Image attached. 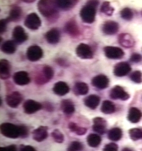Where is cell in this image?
<instances>
[{"instance_id":"obj_1","label":"cell","mask_w":142,"mask_h":151,"mask_svg":"<svg viewBox=\"0 0 142 151\" xmlns=\"http://www.w3.org/2000/svg\"><path fill=\"white\" fill-rule=\"evenodd\" d=\"M38 8L42 15L50 21L56 20L58 17L59 13L56 1H40L38 4Z\"/></svg>"},{"instance_id":"obj_2","label":"cell","mask_w":142,"mask_h":151,"mask_svg":"<svg viewBox=\"0 0 142 151\" xmlns=\"http://www.w3.org/2000/svg\"><path fill=\"white\" fill-rule=\"evenodd\" d=\"M1 132L6 137L16 139L19 137H26L28 129L23 125L18 126L10 123H4L1 125Z\"/></svg>"},{"instance_id":"obj_3","label":"cell","mask_w":142,"mask_h":151,"mask_svg":"<svg viewBox=\"0 0 142 151\" xmlns=\"http://www.w3.org/2000/svg\"><path fill=\"white\" fill-rule=\"evenodd\" d=\"M98 5L99 2L97 1H90L82 8L80 11V16L83 22L88 24L94 22Z\"/></svg>"},{"instance_id":"obj_4","label":"cell","mask_w":142,"mask_h":151,"mask_svg":"<svg viewBox=\"0 0 142 151\" xmlns=\"http://www.w3.org/2000/svg\"><path fill=\"white\" fill-rule=\"evenodd\" d=\"M41 20L38 16L35 13L28 15L24 21V25L28 29L36 30L41 26Z\"/></svg>"},{"instance_id":"obj_5","label":"cell","mask_w":142,"mask_h":151,"mask_svg":"<svg viewBox=\"0 0 142 151\" xmlns=\"http://www.w3.org/2000/svg\"><path fill=\"white\" fill-rule=\"evenodd\" d=\"M76 54L80 58L87 60L92 59L93 58V52L92 48L88 45L85 43H80L76 47Z\"/></svg>"},{"instance_id":"obj_6","label":"cell","mask_w":142,"mask_h":151,"mask_svg":"<svg viewBox=\"0 0 142 151\" xmlns=\"http://www.w3.org/2000/svg\"><path fill=\"white\" fill-rule=\"evenodd\" d=\"M104 52L105 55L109 59L118 60L125 55L123 50L118 47L107 46L104 47Z\"/></svg>"},{"instance_id":"obj_7","label":"cell","mask_w":142,"mask_h":151,"mask_svg":"<svg viewBox=\"0 0 142 151\" xmlns=\"http://www.w3.org/2000/svg\"><path fill=\"white\" fill-rule=\"evenodd\" d=\"M43 55V51L42 48L38 45H32L28 48L26 56L28 60L31 62H36L42 58Z\"/></svg>"},{"instance_id":"obj_8","label":"cell","mask_w":142,"mask_h":151,"mask_svg":"<svg viewBox=\"0 0 142 151\" xmlns=\"http://www.w3.org/2000/svg\"><path fill=\"white\" fill-rule=\"evenodd\" d=\"M110 97L113 99H120L123 101L128 100L130 96L123 88L120 86H115L110 92Z\"/></svg>"},{"instance_id":"obj_9","label":"cell","mask_w":142,"mask_h":151,"mask_svg":"<svg viewBox=\"0 0 142 151\" xmlns=\"http://www.w3.org/2000/svg\"><path fill=\"white\" fill-rule=\"evenodd\" d=\"M131 67L128 63L120 62L115 65L113 73L117 77H121L128 75L131 71Z\"/></svg>"},{"instance_id":"obj_10","label":"cell","mask_w":142,"mask_h":151,"mask_svg":"<svg viewBox=\"0 0 142 151\" xmlns=\"http://www.w3.org/2000/svg\"><path fill=\"white\" fill-rule=\"evenodd\" d=\"M22 96L21 94L15 91L8 95L6 98V101L8 106L12 108H16L22 100Z\"/></svg>"},{"instance_id":"obj_11","label":"cell","mask_w":142,"mask_h":151,"mask_svg":"<svg viewBox=\"0 0 142 151\" xmlns=\"http://www.w3.org/2000/svg\"><path fill=\"white\" fill-rule=\"evenodd\" d=\"M64 30L65 32L72 37H76L80 35V29L74 19H71L66 22Z\"/></svg>"},{"instance_id":"obj_12","label":"cell","mask_w":142,"mask_h":151,"mask_svg":"<svg viewBox=\"0 0 142 151\" xmlns=\"http://www.w3.org/2000/svg\"><path fill=\"white\" fill-rule=\"evenodd\" d=\"M24 111L26 114H30L35 113L42 108L41 104L33 100H28L23 105Z\"/></svg>"},{"instance_id":"obj_13","label":"cell","mask_w":142,"mask_h":151,"mask_svg":"<svg viewBox=\"0 0 142 151\" xmlns=\"http://www.w3.org/2000/svg\"><path fill=\"white\" fill-rule=\"evenodd\" d=\"M12 35L16 43H23L28 38V35L21 26H17L14 28Z\"/></svg>"},{"instance_id":"obj_14","label":"cell","mask_w":142,"mask_h":151,"mask_svg":"<svg viewBox=\"0 0 142 151\" xmlns=\"http://www.w3.org/2000/svg\"><path fill=\"white\" fill-rule=\"evenodd\" d=\"M109 80L107 77L104 75H99L92 79L93 86L99 89H104L109 85Z\"/></svg>"},{"instance_id":"obj_15","label":"cell","mask_w":142,"mask_h":151,"mask_svg":"<svg viewBox=\"0 0 142 151\" xmlns=\"http://www.w3.org/2000/svg\"><path fill=\"white\" fill-rule=\"evenodd\" d=\"M102 30L103 32L106 35H114L118 32L119 25L113 21H107L103 25Z\"/></svg>"},{"instance_id":"obj_16","label":"cell","mask_w":142,"mask_h":151,"mask_svg":"<svg viewBox=\"0 0 142 151\" xmlns=\"http://www.w3.org/2000/svg\"><path fill=\"white\" fill-rule=\"evenodd\" d=\"M118 42L125 48H131L134 46L135 41L133 36L128 33H122L118 36Z\"/></svg>"},{"instance_id":"obj_17","label":"cell","mask_w":142,"mask_h":151,"mask_svg":"<svg viewBox=\"0 0 142 151\" xmlns=\"http://www.w3.org/2000/svg\"><path fill=\"white\" fill-rule=\"evenodd\" d=\"M93 129L95 132L101 134L105 133L107 127L106 120L100 117H97L93 119Z\"/></svg>"},{"instance_id":"obj_18","label":"cell","mask_w":142,"mask_h":151,"mask_svg":"<svg viewBox=\"0 0 142 151\" xmlns=\"http://www.w3.org/2000/svg\"><path fill=\"white\" fill-rule=\"evenodd\" d=\"M13 81L16 84L23 86L30 82V78L28 73L25 71H19L14 74Z\"/></svg>"},{"instance_id":"obj_19","label":"cell","mask_w":142,"mask_h":151,"mask_svg":"<svg viewBox=\"0 0 142 151\" xmlns=\"http://www.w3.org/2000/svg\"><path fill=\"white\" fill-rule=\"evenodd\" d=\"M11 65L8 60L3 59L0 61V77L2 80L9 79L10 77Z\"/></svg>"},{"instance_id":"obj_20","label":"cell","mask_w":142,"mask_h":151,"mask_svg":"<svg viewBox=\"0 0 142 151\" xmlns=\"http://www.w3.org/2000/svg\"><path fill=\"white\" fill-rule=\"evenodd\" d=\"M48 127L41 126L36 129L33 132V139L38 142L43 141L48 137Z\"/></svg>"},{"instance_id":"obj_21","label":"cell","mask_w":142,"mask_h":151,"mask_svg":"<svg viewBox=\"0 0 142 151\" xmlns=\"http://www.w3.org/2000/svg\"><path fill=\"white\" fill-rule=\"evenodd\" d=\"M45 38L49 43L56 44L60 40V33L57 29L53 28L46 33Z\"/></svg>"},{"instance_id":"obj_22","label":"cell","mask_w":142,"mask_h":151,"mask_svg":"<svg viewBox=\"0 0 142 151\" xmlns=\"http://www.w3.org/2000/svg\"><path fill=\"white\" fill-rule=\"evenodd\" d=\"M22 9L17 5H13L11 7L9 15L7 19L9 22H17L21 18Z\"/></svg>"},{"instance_id":"obj_23","label":"cell","mask_w":142,"mask_h":151,"mask_svg":"<svg viewBox=\"0 0 142 151\" xmlns=\"http://www.w3.org/2000/svg\"><path fill=\"white\" fill-rule=\"evenodd\" d=\"M53 92L58 96H64L70 91V88L66 83L59 81L54 85Z\"/></svg>"},{"instance_id":"obj_24","label":"cell","mask_w":142,"mask_h":151,"mask_svg":"<svg viewBox=\"0 0 142 151\" xmlns=\"http://www.w3.org/2000/svg\"><path fill=\"white\" fill-rule=\"evenodd\" d=\"M142 113L140 110L136 107H131L128 111V119L132 123L136 124L140 122L142 118Z\"/></svg>"},{"instance_id":"obj_25","label":"cell","mask_w":142,"mask_h":151,"mask_svg":"<svg viewBox=\"0 0 142 151\" xmlns=\"http://www.w3.org/2000/svg\"><path fill=\"white\" fill-rule=\"evenodd\" d=\"M100 102V98L96 95H91L85 98L84 103L86 106L91 109H95Z\"/></svg>"},{"instance_id":"obj_26","label":"cell","mask_w":142,"mask_h":151,"mask_svg":"<svg viewBox=\"0 0 142 151\" xmlns=\"http://www.w3.org/2000/svg\"><path fill=\"white\" fill-rule=\"evenodd\" d=\"M63 112L66 115L72 114L75 111V105L70 100H63L61 104Z\"/></svg>"},{"instance_id":"obj_27","label":"cell","mask_w":142,"mask_h":151,"mask_svg":"<svg viewBox=\"0 0 142 151\" xmlns=\"http://www.w3.org/2000/svg\"><path fill=\"white\" fill-rule=\"evenodd\" d=\"M56 2L58 8L64 10H69L75 7L78 1L75 0H59Z\"/></svg>"},{"instance_id":"obj_28","label":"cell","mask_w":142,"mask_h":151,"mask_svg":"<svg viewBox=\"0 0 142 151\" xmlns=\"http://www.w3.org/2000/svg\"><path fill=\"white\" fill-rule=\"evenodd\" d=\"M88 86L84 82H78L75 84L73 91L75 94L78 95H85L88 92Z\"/></svg>"},{"instance_id":"obj_29","label":"cell","mask_w":142,"mask_h":151,"mask_svg":"<svg viewBox=\"0 0 142 151\" xmlns=\"http://www.w3.org/2000/svg\"><path fill=\"white\" fill-rule=\"evenodd\" d=\"M1 50L4 53L13 54L16 51V43L12 40H8L2 44Z\"/></svg>"},{"instance_id":"obj_30","label":"cell","mask_w":142,"mask_h":151,"mask_svg":"<svg viewBox=\"0 0 142 151\" xmlns=\"http://www.w3.org/2000/svg\"><path fill=\"white\" fill-rule=\"evenodd\" d=\"M115 109V106L113 102L109 100H105L103 102L101 110L104 114H110L114 113Z\"/></svg>"},{"instance_id":"obj_31","label":"cell","mask_w":142,"mask_h":151,"mask_svg":"<svg viewBox=\"0 0 142 151\" xmlns=\"http://www.w3.org/2000/svg\"><path fill=\"white\" fill-rule=\"evenodd\" d=\"M122 136V131L119 127H114L110 129L108 134L109 139L113 141H118Z\"/></svg>"},{"instance_id":"obj_32","label":"cell","mask_w":142,"mask_h":151,"mask_svg":"<svg viewBox=\"0 0 142 151\" xmlns=\"http://www.w3.org/2000/svg\"><path fill=\"white\" fill-rule=\"evenodd\" d=\"M87 142L92 148H96L100 145L101 142V138L97 134H92L87 137Z\"/></svg>"},{"instance_id":"obj_33","label":"cell","mask_w":142,"mask_h":151,"mask_svg":"<svg viewBox=\"0 0 142 151\" xmlns=\"http://www.w3.org/2000/svg\"><path fill=\"white\" fill-rule=\"evenodd\" d=\"M68 128L71 132H75L78 136H83L87 132V129L78 127L74 122H70L68 124Z\"/></svg>"},{"instance_id":"obj_34","label":"cell","mask_w":142,"mask_h":151,"mask_svg":"<svg viewBox=\"0 0 142 151\" xmlns=\"http://www.w3.org/2000/svg\"><path fill=\"white\" fill-rule=\"evenodd\" d=\"M129 135L133 141H138L142 139V128H133L129 131Z\"/></svg>"},{"instance_id":"obj_35","label":"cell","mask_w":142,"mask_h":151,"mask_svg":"<svg viewBox=\"0 0 142 151\" xmlns=\"http://www.w3.org/2000/svg\"><path fill=\"white\" fill-rule=\"evenodd\" d=\"M101 12L106 15H112L114 9L111 6L110 2H104L101 7Z\"/></svg>"},{"instance_id":"obj_36","label":"cell","mask_w":142,"mask_h":151,"mask_svg":"<svg viewBox=\"0 0 142 151\" xmlns=\"http://www.w3.org/2000/svg\"><path fill=\"white\" fill-rule=\"evenodd\" d=\"M120 15L122 19L127 21H130L133 19V12L131 9L128 8H125L120 12Z\"/></svg>"},{"instance_id":"obj_37","label":"cell","mask_w":142,"mask_h":151,"mask_svg":"<svg viewBox=\"0 0 142 151\" xmlns=\"http://www.w3.org/2000/svg\"><path fill=\"white\" fill-rule=\"evenodd\" d=\"M52 137L54 141L58 143H62L64 139V135L58 129H55L52 132Z\"/></svg>"},{"instance_id":"obj_38","label":"cell","mask_w":142,"mask_h":151,"mask_svg":"<svg viewBox=\"0 0 142 151\" xmlns=\"http://www.w3.org/2000/svg\"><path fill=\"white\" fill-rule=\"evenodd\" d=\"M130 79L135 83H142V72L140 70H135L130 75Z\"/></svg>"},{"instance_id":"obj_39","label":"cell","mask_w":142,"mask_h":151,"mask_svg":"<svg viewBox=\"0 0 142 151\" xmlns=\"http://www.w3.org/2000/svg\"><path fill=\"white\" fill-rule=\"evenodd\" d=\"M83 149V146L82 143L74 141L71 142L67 149V151H81Z\"/></svg>"},{"instance_id":"obj_40","label":"cell","mask_w":142,"mask_h":151,"mask_svg":"<svg viewBox=\"0 0 142 151\" xmlns=\"http://www.w3.org/2000/svg\"><path fill=\"white\" fill-rule=\"evenodd\" d=\"M42 69L43 72L45 73L47 79H48L49 81H50L54 76V70L49 65H45Z\"/></svg>"},{"instance_id":"obj_41","label":"cell","mask_w":142,"mask_h":151,"mask_svg":"<svg viewBox=\"0 0 142 151\" xmlns=\"http://www.w3.org/2000/svg\"><path fill=\"white\" fill-rule=\"evenodd\" d=\"M118 147L115 143H109L105 146L103 151H118Z\"/></svg>"},{"instance_id":"obj_42","label":"cell","mask_w":142,"mask_h":151,"mask_svg":"<svg viewBox=\"0 0 142 151\" xmlns=\"http://www.w3.org/2000/svg\"><path fill=\"white\" fill-rule=\"evenodd\" d=\"M142 60V55L139 53H134L130 57V61L135 63H138Z\"/></svg>"},{"instance_id":"obj_43","label":"cell","mask_w":142,"mask_h":151,"mask_svg":"<svg viewBox=\"0 0 142 151\" xmlns=\"http://www.w3.org/2000/svg\"><path fill=\"white\" fill-rule=\"evenodd\" d=\"M9 21L6 19H2L0 22V32L1 34L5 32L7 29V24Z\"/></svg>"},{"instance_id":"obj_44","label":"cell","mask_w":142,"mask_h":151,"mask_svg":"<svg viewBox=\"0 0 142 151\" xmlns=\"http://www.w3.org/2000/svg\"><path fill=\"white\" fill-rule=\"evenodd\" d=\"M0 151H17V149L15 145H11L6 147H1Z\"/></svg>"},{"instance_id":"obj_45","label":"cell","mask_w":142,"mask_h":151,"mask_svg":"<svg viewBox=\"0 0 142 151\" xmlns=\"http://www.w3.org/2000/svg\"><path fill=\"white\" fill-rule=\"evenodd\" d=\"M20 151H36L35 148L30 146H24L21 148Z\"/></svg>"},{"instance_id":"obj_46","label":"cell","mask_w":142,"mask_h":151,"mask_svg":"<svg viewBox=\"0 0 142 151\" xmlns=\"http://www.w3.org/2000/svg\"><path fill=\"white\" fill-rule=\"evenodd\" d=\"M57 63L59 64V65H66V63H65L64 60H60V59H58L57 60Z\"/></svg>"},{"instance_id":"obj_47","label":"cell","mask_w":142,"mask_h":151,"mask_svg":"<svg viewBox=\"0 0 142 151\" xmlns=\"http://www.w3.org/2000/svg\"><path fill=\"white\" fill-rule=\"evenodd\" d=\"M121 151H133V150L131 149L130 148H123L122 150Z\"/></svg>"},{"instance_id":"obj_48","label":"cell","mask_w":142,"mask_h":151,"mask_svg":"<svg viewBox=\"0 0 142 151\" xmlns=\"http://www.w3.org/2000/svg\"><path fill=\"white\" fill-rule=\"evenodd\" d=\"M23 2H25L26 3H32L35 2V1H23Z\"/></svg>"},{"instance_id":"obj_49","label":"cell","mask_w":142,"mask_h":151,"mask_svg":"<svg viewBox=\"0 0 142 151\" xmlns=\"http://www.w3.org/2000/svg\"></svg>"}]
</instances>
